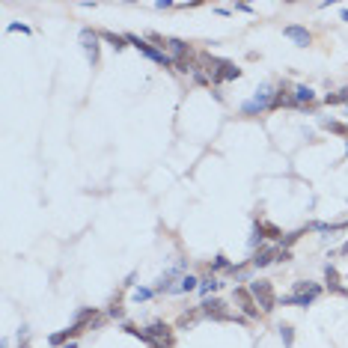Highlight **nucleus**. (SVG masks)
<instances>
[{
	"instance_id": "nucleus-1",
	"label": "nucleus",
	"mask_w": 348,
	"mask_h": 348,
	"mask_svg": "<svg viewBox=\"0 0 348 348\" xmlns=\"http://www.w3.org/2000/svg\"><path fill=\"white\" fill-rule=\"evenodd\" d=\"M247 292L253 295V301L259 304V310H262V313H271V310L277 307V295H274V286L268 283V280H253V283L247 286Z\"/></svg>"
},
{
	"instance_id": "nucleus-2",
	"label": "nucleus",
	"mask_w": 348,
	"mask_h": 348,
	"mask_svg": "<svg viewBox=\"0 0 348 348\" xmlns=\"http://www.w3.org/2000/svg\"><path fill=\"white\" fill-rule=\"evenodd\" d=\"M271 101H274V87H271V84H262V87L256 90L253 98L241 104V110H244V113H259V110L271 107Z\"/></svg>"
},
{
	"instance_id": "nucleus-3",
	"label": "nucleus",
	"mask_w": 348,
	"mask_h": 348,
	"mask_svg": "<svg viewBox=\"0 0 348 348\" xmlns=\"http://www.w3.org/2000/svg\"><path fill=\"white\" fill-rule=\"evenodd\" d=\"M125 39H128V45H134V48H137L140 54H146L149 60H155V63H161V65H170V63H173V60H170V57H167L164 51H158V48H152V45H149L146 39H140V36H131V33H128Z\"/></svg>"
},
{
	"instance_id": "nucleus-4",
	"label": "nucleus",
	"mask_w": 348,
	"mask_h": 348,
	"mask_svg": "<svg viewBox=\"0 0 348 348\" xmlns=\"http://www.w3.org/2000/svg\"><path fill=\"white\" fill-rule=\"evenodd\" d=\"M235 301H238V307H241V313H244V316H247V318H259V310H256L259 304H256V301H253V295H250L247 289H235Z\"/></svg>"
},
{
	"instance_id": "nucleus-5",
	"label": "nucleus",
	"mask_w": 348,
	"mask_h": 348,
	"mask_svg": "<svg viewBox=\"0 0 348 348\" xmlns=\"http://www.w3.org/2000/svg\"><path fill=\"white\" fill-rule=\"evenodd\" d=\"M215 65H218V68H215V75H212V81H215V84H221V81H232V78H238V75H241V68H238V65H232L229 60H215Z\"/></svg>"
},
{
	"instance_id": "nucleus-6",
	"label": "nucleus",
	"mask_w": 348,
	"mask_h": 348,
	"mask_svg": "<svg viewBox=\"0 0 348 348\" xmlns=\"http://www.w3.org/2000/svg\"><path fill=\"white\" fill-rule=\"evenodd\" d=\"M280 259V247H259L253 253V259H250V265L253 268H268L271 262H277Z\"/></svg>"
},
{
	"instance_id": "nucleus-7",
	"label": "nucleus",
	"mask_w": 348,
	"mask_h": 348,
	"mask_svg": "<svg viewBox=\"0 0 348 348\" xmlns=\"http://www.w3.org/2000/svg\"><path fill=\"white\" fill-rule=\"evenodd\" d=\"M81 45H84V54H87V60L90 63H98V36L93 30H84L81 33Z\"/></svg>"
},
{
	"instance_id": "nucleus-8",
	"label": "nucleus",
	"mask_w": 348,
	"mask_h": 348,
	"mask_svg": "<svg viewBox=\"0 0 348 348\" xmlns=\"http://www.w3.org/2000/svg\"><path fill=\"white\" fill-rule=\"evenodd\" d=\"M318 295H321V286L316 283L307 295H289V298H283V304H289V307H310Z\"/></svg>"
},
{
	"instance_id": "nucleus-9",
	"label": "nucleus",
	"mask_w": 348,
	"mask_h": 348,
	"mask_svg": "<svg viewBox=\"0 0 348 348\" xmlns=\"http://www.w3.org/2000/svg\"><path fill=\"white\" fill-rule=\"evenodd\" d=\"M164 48L170 51V60H173V63H182V60L190 54V48L182 42V39H167V45H164Z\"/></svg>"
},
{
	"instance_id": "nucleus-10",
	"label": "nucleus",
	"mask_w": 348,
	"mask_h": 348,
	"mask_svg": "<svg viewBox=\"0 0 348 348\" xmlns=\"http://www.w3.org/2000/svg\"><path fill=\"white\" fill-rule=\"evenodd\" d=\"M223 307H226L223 301H205L199 313H202V316H208V318H235V316H232V313H226Z\"/></svg>"
},
{
	"instance_id": "nucleus-11",
	"label": "nucleus",
	"mask_w": 348,
	"mask_h": 348,
	"mask_svg": "<svg viewBox=\"0 0 348 348\" xmlns=\"http://www.w3.org/2000/svg\"><path fill=\"white\" fill-rule=\"evenodd\" d=\"M283 33L289 36V39H292V42H295V45H301V48H307V45L313 42L310 30H304V27H298V24H289V27H286Z\"/></svg>"
},
{
	"instance_id": "nucleus-12",
	"label": "nucleus",
	"mask_w": 348,
	"mask_h": 348,
	"mask_svg": "<svg viewBox=\"0 0 348 348\" xmlns=\"http://www.w3.org/2000/svg\"><path fill=\"white\" fill-rule=\"evenodd\" d=\"M292 101H295L298 107H304V104L316 101V93H313L310 87H295V93H292Z\"/></svg>"
},
{
	"instance_id": "nucleus-13",
	"label": "nucleus",
	"mask_w": 348,
	"mask_h": 348,
	"mask_svg": "<svg viewBox=\"0 0 348 348\" xmlns=\"http://www.w3.org/2000/svg\"><path fill=\"white\" fill-rule=\"evenodd\" d=\"M324 280H327V289H333V292L345 295V286H339V274H336V268H333V265H327V268H324Z\"/></svg>"
},
{
	"instance_id": "nucleus-14",
	"label": "nucleus",
	"mask_w": 348,
	"mask_h": 348,
	"mask_svg": "<svg viewBox=\"0 0 348 348\" xmlns=\"http://www.w3.org/2000/svg\"><path fill=\"white\" fill-rule=\"evenodd\" d=\"M193 289H199V280H196L193 274H185L179 283L173 286V292H179V295H182V292H193Z\"/></svg>"
},
{
	"instance_id": "nucleus-15",
	"label": "nucleus",
	"mask_w": 348,
	"mask_h": 348,
	"mask_svg": "<svg viewBox=\"0 0 348 348\" xmlns=\"http://www.w3.org/2000/svg\"><path fill=\"white\" fill-rule=\"evenodd\" d=\"M101 39H107V42H110V45H113V48H116V51H122V48H125V36H116V33H110V30H104L101 33Z\"/></svg>"
},
{
	"instance_id": "nucleus-16",
	"label": "nucleus",
	"mask_w": 348,
	"mask_h": 348,
	"mask_svg": "<svg viewBox=\"0 0 348 348\" xmlns=\"http://www.w3.org/2000/svg\"><path fill=\"white\" fill-rule=\"evenodd\" d=\"M218 289H221V283H218L215 277H205V280H199V295H202V298H205L208 292H218Z\"/></svg>"
},
{
	"instance_id": "nucleus-17",
	"label": "nucleus",
	"mask_w": 348,
	"mask_h": 348,
	"mask_svg": "<svg viewBox=\"0 0 348 348\" xmlns=\"http://www.w3.org/2000/svg\"><path fill=\"white\" fill-rule=\"evenodd\" d=\"M280 339H283V345H286V348L295 345V330H292L289 324H283V327H280Z\"/></svg>"
},
{
	"instance_id": "nucleus-18",
	"label": "nucleus",
	"mask_w": 348,
	"mask_h": 348,
	"mask_svg": "<svg viewBox=\"0 0 348 348\" xmlns=\"http://www.w3.org/2000/svg\"><path fill=\"white\" fill-rule=\"evenodd\" d=\"M336 101H348V87L339 90V93H333V95H324V104H336Z\"/></svg>"
},
{
	"instance_id": "nucleus-19",
	"label": "nucleus",
	"mask_w": 348,
	"mask_h": 348,
	"mask_svg": "<svg viewBox=\"0 0 348 348\" xmlns=\"http://www.w3.org/2000/svg\"><path fill=\"white\" fill-rule=\"evenodd\" d=\"M152 295H155V289H146V286H143V289H134V301H149Z\"/></svg>"
},
{
	"instance_id": "nucleus-20",
	"label": "nucleus",
	"mask_w": 348,
	"mask_h": 348,
	"mask_svg": "<svg viewBox=\"0 0 348 348\" xmlns=\"http://www.w3.org/2000/svg\"><path fill=\"white\" fill-rule=\"evenodd\" d=\"M221 268H232V265H229V259H226V256H215V262H212V271H221Z\"/></svg>"
},
{
	"instance_id": "nucleus-21",
	"label": "nucleus",
	"mask_w": 348,
	"mask_h": 348,
	"mask_svg": "<svg viewBox=\"0 0 348 348\" xmlns=\"http://www.w3.org/2000/svg\"><path fill=\"white\" fill-rule=\"evenodd\" d=\"M262 238H265V235H262V226L256 223V226H253V235H250V247H256V244H262Z\"/></svg>"
},
{
	"instance_id": "nucleus-22",
	"label": "nucleus",
	"mask_w": 348,
	"mask_h": 348,
	"mask_svg": "<svg viewBox=\"0 0 348 348\" xmlns=\"http://www.w3.org/2000/svg\"><path fill=\"white\" fill-rule=\"evenodd\" d=\"M6 30H9V33H30V27H27V24H18V21H15V24H9Z\"/></svg>"
},
{
	"instance_id": "nucleus-23",
	"label": "nucleus",
	"mask_w": 348,
	"mask_h": 348,
	"mask_svg": "<svg viewBox=\"0 0 348 348\" xmlns=\"http://www.w3.org/2000/svg\"><path fill=\"white\" fill-rule=\"evenodd\" d=\"M339 15H342V21H348V9H339Z\"/></svg>"
},
{
	"instance_id": "nucleus-24",
	"label": "nucleus",
	"mask_w": 348,
	"mask_h": 348,
	"mask_svg": "<svg viewBox=\"0 0 348 348\" xmlns=\"http://www.w3.org/2000/svg\"><path fill=\"white\" fill-rule=\"evenodd\" d=\"M342 253H348V241H345V244H342Z\"/></svg>"
},
{
	"instance_id": "nucleus-25",
	"label": "nucleus",
	"mask_w": 348,
	"mask_h": 348,
	"mask_svg": "<svg viewBox=\"0 0 348 348\" xmlns=\"http://www.w3.org/2000/svg\"><path fill=\"white\" fill-rule=\"evenodd\" d=\"M345 152H348V143H345Z\"/></svg>"
}]
</instances>
